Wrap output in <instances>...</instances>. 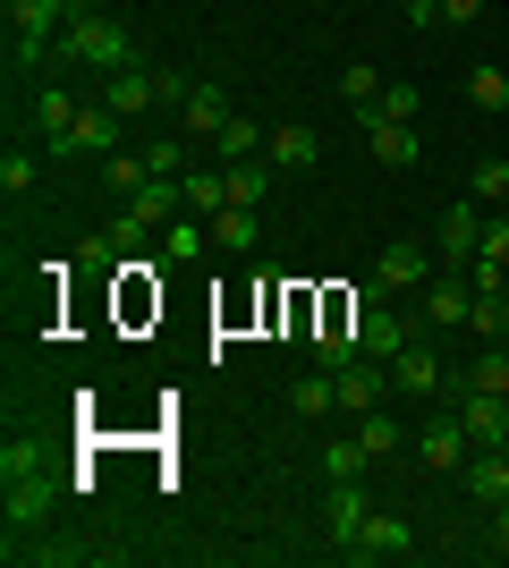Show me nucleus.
Wrapping results in <instances>:
<instances>
[{
  "label": "nucleus",
  "instance_id": "f257e3e1",
  "mask_svg": "<svg viewBox=\"0 0 509 568\" xmlns=\"http://www.w3.org/2000/svg\"><path fill=\"white\" fill-rule=\"evenodd\" d=\"M60 51H69L77 69H136V34H128L120 18H102V9H77L69 18V34H60Z\"/></svg>",
  "mask_w": 509,
  "mask_h": 568
},
{
  "label": "nucleus",
  "instance_id": "f03ea898",
  "mask_svg": "<svg viewBox=\"0 0 509 568\" xmlns=\"http://www.w3.org/2000/svg\"><path fill=\"white\" fill-rule=\"evenodd\" d=\"M85 0H9V51H18V69H34L51 51V34H69V18Z\"/></svg>",
  "mask_w": 509,
  "mask_h": 568
},
{
  "label": "nucleus",
  "instance_id": "7ed1b4c3",
  "mask_svg": "<svg viewBox=\"0 0 509 568\" xmlns=\"http://www.w3.org/2000/svg\"><path fill=\"white\" fill-rule=\"evenodd\" d=\"M408 339H416V323H408V314H390V306H383V288L365 281V288H357V348L390 365V356L408 348Z\"/></svg>",
  "mask_w": 509,
  "mask_h": 568
},
{
  "label": "nucleus",
  "instance_id": "20e7f679",
  "mask_svg": "<svg viewBox=\"0 0 509 568\" xmlns=\"http://www.w3.org/2000/svg\"><path fill=\"white\" fill-rule=\"evenodd\" d=\"M459 425H467L476 450H509V399H492L476 382H459Z\"/></svg>",
  "mask_w": 509,
  "mask_h": 568
},
{
  "label": "nucleus",
  "instance_id": "39448f33",
  "mask_svg": "<svg viewBox=\"0 0 509 568\" xmlns=\"http://www.w3.org/2000/svg\"><path fill=\"white\" fill-rule=\"evenodd\" d=\"M51 500H60V475H9V493H0V518H9V535L43 526V518H51Z\"/></svg>",
  "mask_w": 509,
  "mask_h": 568
},
{
  "label": "nucleus",
  "instance_id": "423d86ee",
  "mask_svg": "<svg viewBox=\"0 0 509 568\" xmlns=\"http://www.w3.org/2000/svg\"><path fill=\"white\" fill-rule=\"evenodd\" d=\"M425 281H434V255H425L416 237H390L383 263H374V288H383V297H399V288H425Z\"/></svg>",
  "mask_w": 509,
  "mask_h": 568
},
{
  "label": "nucleus",
  "instance_id": "0eeeda50",
  "mask_svg": "<svg viewBox=\"0 0 509 568\" xmlns=\"http://www.w3.org/2000/svg\"><path fill=\"white\" fill-rule=\"evenodd\" d=\"M467 314H476V281H467V272H450V263H441L434 281H425V323H441V332H459Z\"/></svg>",
  "mask_w": 509,
  "mask_h": 568
},
{
  "label": "nucleus",
  "instance_id": "6e6552de",
  "mask_svg": "<svg viewBox=\"0 0 509 568\" xmlns=\"http://www.w3.org/2000/svg\"><path fill=\"white\" fill-rule=\"evenodd\" d=\"M467 450H476V442H467L459 407H450V416H434V425L416 433V458H425V467H434V475H459V467H467Z\"/></svg>",
  "mask_w": 509,
  "mask_h": 568
},
{
  "label": "nucleus",
  "instance_id": "1a4fd4ad",
  "mask_svg": "<svg viewBox=\"0 0 509 568\" xmlns=\"http://www.w3.org/2000/svg\"><path fill=\"white\" fill-rule=\"evenodd\" d=\"M476 246H485V213H476V204H450V213H441V230H434V255L450 263V272H467V263H476Z\"/></svg>",
  "mask_w": 509,
  "mask_h": 568
},
{
  "label": "nucleus",
  "instance_id": "9d476101",
  "mask_svg": "<svg viewBox=\"0 0 509 568\" xmlns=\"http://www.w3.org/2000/svg\"><path fill=\"white\" fill-rule=\"evenodd\" d=\"M120 128H128V119L111 111V102H85V111H77V128L51 144V153H120Z\"/></svg>",
  "mask_w": 509,
  "mask_h": 568
},
{
  "label": "nucleus",
  "instance_id": "9b49d317",
  "mask_svg": "<svg viewBox=\"0 0 509 568\" xmlns=\"http://www.w3.org/2000/svg\"><path fill=\"white\" fill-rule=\"evenodd\" d=\"M332 390H339V407H383L390 399V374H383V356H348V365H339L332 374Z\"/></svg>",
  "mask_w": 509,
  "mask_h": 568
},
{
  "label": "nucleus",
  "instance_id": "f8f14e48",
  "mask_svg": "<svg viewBox=\"0 0 509 568\" xmlns=\"http://www.w3.org/2000/svg\"><path fill=\"white\" fill-rule=\"evenodd\" d=\"M230 119H238V111H230V94H221L213 77H195V85H187V102H179V128H187V136H221Z\"/></svg>",
  "mask_w": 509,
  "mask_h": 568
},
{
  "label": "nucleus",
  "instance_id": "ddd939ff",
  "mask_svg": "<svg viewBox=\"0 0 509 568\" xmlns=\"http://www.w3.org/2000/svg\"><path fill=\"white\" fill-rule=\"evenodd\" d=\"M459 484H467V500H476V509H501L509 500V450H476L459 467Z\"/></svg>",
  "mask_w": 509,
  "mask_h": 568
},
{
  "label": "nucleus",
  "instance_id": "4468645a",
  "mask_svg": "<svg viewBox=\"0 0 509 568\" xmlns=\"http://www.w3.org/2000/svg\"><path fill=\"white\" fill-rule=\"evenodd\" d=\"M408 551V518H390V509H374V518L357 526V544L339 551V560H399Z\"/></svg>",
  "mask_w": 509,
  "mask_h": 568
},
{
  "label": "nucleus",
  "instance_id": "2eb2a0df",
  "mask_svg": "<svg viewBox=\"0 0 509 568\" xmlns=\"http://www.w3.org/2000/svg\"><path fill=\"white\" fill-rule=\"evenodd\" d=\"M102 102H111L120 119H136V111H153V102H162V85H153V69L136 60V69H111V77H102Z\"/></svg>",
  "mask_w": 509,
  "mask_h": 568
},
{
  "label": "nucleus",
  "instance_id": "dca6fc26",
  "mask_svg": "<svg viewBox=\"0 0 509 568\" xmlns=\"http://www.w3.org/2000/svg\"><path fill=\"white\" fill-rule=\"evenodd\" d=\"M264 162L281 170V179H297V170H315V162H323V136H315V128H272Z\"/></svg>",
  "mask_w": 509,
  "mask_h": 568
},
{
  "label": "nucleus",
  "instance_id": "f3484780",
  "mask_svg": "<svg viewBox=\"0 0 509 568\" xmlns=\"http://www.w3.org/2000/svg\"><path fill=\"white\" fill-rule=\"evenodd\" d=\"M467 281H476V288H501L509 281V213L485 221V246H476V263H467Z\"/></svg>",
  "mask_w": 509,
  "mask_h": 568
},
{
  "label": "nucleus",
  "instance_id": "a211bd4d",
  "mask_svg": "<svg viewBox=\"0 0 509 568\" xmlns=\"http://www.w3.org/2000/svg\"><path fill=\"white\" fill-rule=\"evenodd\" d=\"M390 390H416V399H434V390H441V356L408 339V348L390 356Z\"/></svg>",
  "mask_w": 509,
  "mask_h": 568
},
{
  "label": "nucleus",
  "instance_id": "6ab92c4d",
  "mask_svg": "<svg viewBox=\"0 0 509 568\" xmlns=\"http://www.w3.org/2000/svg\"><path fill=\"white\" fill-rule=\"evenodd\" d=\"M255 237H264V213H255V204H221L213 213V246L221 255H255Z\"/></svg>",
  "mask_w": 509,
  "mask_h": 568
},
{
  "label": "nucleus",
  "instance_id": "aec40b11",
  "mask_svg": "<svg viewBox=\"0 0 509 568\" xmlns=\"http://www.w3.org/2000/svg\"><path fill=\"white\" fill-rule=\"evenodd\" d=\"M365 144H374V162H390V170H408L416 153H425V136L399 128V119H365Z\"/></svg>",
  "mask_w": 509,
  "mask_h": 568
},
{
  "label": "nucleus",
  "instance_id": "412c9836",
  "mask_svg": "<svg viewBox=\"0 0 509 568\" xmlns=\"http://www.w3.org/2000/svg\"><path fill=\"white\" fill-rule=\"evenodd\" d=\"M323 518H332V544L348 551V544H357V526L374 518V500H365V484H332V509H323Z\"/></svg>",
  "mask_w": 509,
  "mask_h": 568
},
{
  "label": "nucleus",
  "instance_id": "4be33fe9",
  "mask_svg": "<svg viewBox=\"0 0 509 568\" xmlns=\"http://www.w3.org/2000/svg\"><path fill=\"white\" fill-rule=\"evenodd\" d=\"M145 179H153L145 144H136V153H128V144H120V153H102V187L120 195V204H128V195H136V187H145Z\"/></svg>",
  "mask_w": 509,
  "mask_h": 568
},
{
  "label": "nucleus",
  "instance_id": "5701e85b",
  "mask_svg": "<svg viewBox=\"0 0 509 568\" xmlns=\"http://www.w3.org/2000/svg\"><path fill=\"white\" fill-rule=\"evenodd\" d=\"M357 442H365L374 458H399V450H408V425H399L390 407H365V416H357Z\"/></svg>",
  "mask_w": 509,
  "mask_h": 568
},
{
  "label": "nucleus",
  "instance_id": "b1692460",
  "mask_svg": "<svg viewBox=\"0 0 509 568\" xmlns=\"http://www.w3.org/2000/svg\"><path fill=\"white\" fill-rule=\"evenodd\" d=\"M221 170H230V204H255V213H264V195H272L281 170H272L264 153H255V162H221Z\"/></svg>",
  "mask_w": 509,
  "mask_h": 568
},
{
  "label": "nucleus",
  "instance_id": "393cba45",
  "mask_svg": "<svg viewBox=\"0 0 509 568\" xmlns=\"http://www.w3.org/2000/svg\"><path fill=\"white\" fill-rule=\"evenodd\" d=\"M204 246H213V221H195V213H179L162 230V263H195Z\"/></svg>",
  "mask_w": 509,
  "mask_h": 568
},
{
  "label": "nucleus",
  "instance_id": "a878e982",
  "mask_svg": "<svg viewBox=\"0 0 509 568\" xmlns=\"http://www.w3.org/2000/svg\"><path fill=\"white\" fill-rule=\"evenodd\" d=\"M416 111H425V85L399 77V85H383V102H365V111H357V128H365V119H399V128H416Z\"/></svg>",
  "mask_w": 509,
  "mask_h": 568
},
{
  "label": "nucleus",
  "instance_id": "bb28decb",
  "mask_svg": "<svg viewBox=\"0 0 509 568\" xmlns=\"http://www.w3.org/2000/svg\"><path fill=\"white\" fill-rule=\"evenodd\" d=\"M34 128H43V144H60L77 128V94L69 85H43V94H34Z\"/></svg>",
  "mask_w": 509,
  "mask_h": 568
},
{
  "label": "nucleus",
  "instance_id": "cd10ccee",
  "mask_svg": "<svg viewBox=\"0 0 509 568\" xmlns=\"http://www.w3.org/2000/svg\"><path fill=\"white\" fill-rule=\"evenodd\" d=\"M179 187H187V213H195V221H213L221 204H230V170H187Z\"/></svg>",
  "mask_w": 509,
  "mask_h": 568
},
{
  "label": "nucleus",
  "instance_id": "c85d7f7f",
  "mask_svg": "<svg viewBox=\"0 0 509 568\" xmlns=\"http://www.w3.org/2000/svg\"><path fill=\"white\" fill-rule=\"evenodd\" d=\"M264 144H272V128H255V119H230V128L213 136V153H221V162H255Z\"/></svg>",
  "mask_w": 509,
  "mask_h": 568
},
{
  "label": "nucleus",
  "instance_id": "c756f323",
  "mask_svg": "<svg viewBox=\"0 0 509 568\" xmlns=\"http://www.w3.org/2000/svg\"><path fill=\"white\" fill-rule=\"evenodd\" d=\"M467 332H476V339H509V297H501V288H476V314H467Z\"/></svg>",
  "mask_w": 509,
  "mask_h": 568
},
{
  "label": "nucleus",
  "instance_id": "7c9ffc66",
  "mask_svg": "<svg viewBox=\"0 0 509 568\" xmlns=\"http://www.w3.org/2000/svg\"><path fill=\"white\" fill-rule=\"evenodd\" d=\"M323 407H339L332 365H323V374H306V382H289V416H323Z\"/></svg>",
  "mask_w": 509,
  "mask_h": 568
},
{
  "label": "nucleus",
  "instance_id": "2f4dec72",
  "mask_svg": "<svg viewBox=\"0 0 509 568\" xmlns=\"http://www.w3.org/2000/svg\"><path fill=\"white\" fill-rule=\"evenodd\" d=\"M365 467H374L365 442H332V450H323V475H332V484H365Z\"/></svg>",
  "mask_w": 509,
  "mask_h": 568
},
{
  "label": "nucleus",
  "instance_id": "473e14b6",
  "mask_svg": "<svg viewBox=\"0 0 509 568\" xmlns=\"http://www.w3.org/2000/svg\"><path fill=\"white\" fill-rule=\"evenodd\" d=\"M467 382L492 390V399H509V348H492V339H485V356H476V374H467Z\"/></svg>",
  "mask_w": 509,
  "mask_h": 568
},
{
  "label": "nucleus",
  "instance_id": "72a5a7b5",
  "mask_svg": "<svg viewBox=\"0 0 509 568\" xmlns=\"http://www.w3.org/2000/svg\"><path fill=\"white\" fill-rule=\"evenodd\" d=\"M467 94H476V111H509V77L501 69H476V77H467Z\"/></svg>",
  "mask_w": 509,
  "mask_h": 568
},
{
  "label": "nucleus",
  "instance_id": "f704fd0d",
  "mask_svg": "<svg viewBox=\"0 0 509 568\" xmlns=\"http://www.w3.org/2000/svg\"><path fill=\"white\" fill-rule=\"evenodd\" d=\"M0 187H9V195L34 187V153H26V144H9V153H0Z\"/></svg>",
  "mask_w": 509,
  "mask_h": 568
},
{
  "label": "nucleus",
  "instance_id": "c9c22d12",
  "mask_svg": "<svg viewBox=\"0 0 509 568\" xmlns=\"http://www.w3.org/2000/svg\"><path fill=\"white\" fill-rule=\"evenodd\" d=\"M0 475H43V442H18V433H9V450H0Z\"/></svg>",
  "mask_w": 509,
  "mask_h": 568
},
{
  "label": "nucleus",
  "instance_id": "e433bc0d",
  "mask_svg": "<svg viewBox=\"0 0 509 568\" xmlns=\"http://www.w3.org/2000/svg\"><path fill=\"white\" fill-rule=\"evenodd\" d=\"M339 94H348V111H365V102H383V77H374V69H348V77H339Z\"/></svg>",
  "mask_w": 509,
  "mask_h": 568
},
{
  "label": "nucleus",
  "instance_id": "4c0bfd02",
  "mask_svg": "<svg viewBox=\"0 0 509 568\" xmlns=\"http://www.w3.org/2000/svg\"><path fill=\"white\" fill-rule=\"evenodd\" d=\"M509 195V162H476V204H501Z\"/></svg>",
  "mask_w": 509,
  "mask_h": 568
},
{
  "label": "nucleus",
  "instance_id": "58836bf2",
  "mask_svg": "<svg viewBox=\"0 0 509 568\" xmlns=\"http://www.w3.org/2000/svg\"><path fill=\"white\" fill-rule=\"evenodd\" d=\"M111 255H120V246H111V230L85 237V272H111Z\"/></svg>",
  "mask_w": 509,
  "mask_h": 568
},
{
  "label": "nucleus",
  "instance_id": "ea45409f",
  "mask_svg": "<svg viewBox=\"0 0 509 568\" xmlns=\"http://www.w3.org/2000/svg\"><path fill=\"white\" fill-rule=\"evenodd\" d=\"M399 18H408L416 34H425V26H441V0H399Z\"/></svg>",
  "mask_w": 509,
  "mask_h": 568
},
{
  "label": "nucleus",
  "instance_id": "a19ab883",
  "mask_svg": "<svg viewBox=\"0 0 509 568\" xmlns=\"http://www.w3.org/2000/svg\"><path fill=\"white\" fill-rule=\"evenodd\" d=\"M467 18H485V0H441V26H467Z\"/></svg>",
  "mask_w": 509,
  "mask_h": 568
},
{
  "label": "nucleus",
  "instance_id": "79ce46f5",
  "mask_svg": "<svg viewBox=\"0 0 509 568\" xmlns=\"http://www.w3.org/2000/svg\"><path fill=\"white\" fill-rule=\"evenodd\" d=\"M492 551H501V560H509V500H501V509H492Z\"/></svg>",
  "mask_w": 509,
  "mask_h": 568
}]
</instances>
